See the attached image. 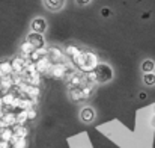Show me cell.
<instances>
[{
  "label": "cell",
  "instance_id": "obj_2",
  "mask_svg": "<svg viewBox=\"0 0 155 148\" xmlns=\"http://www.w3.org/2000/svg\"><path fill=\"white\" fill-rule=\"evenodd\" d=\"M113 79V70L108 64H98L94 71L87 73V80L91 83H108Z\"/></svg>",
  "mask_w": 155,
  "mask_h": 148
},
{
  "label": "cell",
  "instance_id": "obj_21",
  "mask_svg": "<svg viewBox=\"0 0 155 148\" xmlns=\"http://www.w3.org/2000/svg\"><path fill=\"white\" fill-rule=\"evenodd\" d=\"M36 115H38V113H36V110H35V109H32V107L26 110V118H27V119H30V121H32V119H35V118H36Z\"/></svg>",
  "mask_w": 155,
  "mask_h": 148
},
{
  "label": "cell",
  "instance_id": "obj_7",
  "mask_svg": "<svg viewBox=\"0 0 155 148\" xmlns=\"http://www.w3.org/2000/svg\"><path fill=\"white\" fill-rule=\"evenodd\" d=\"M95 116H97V113H95L94 107H91V106H86V107H83V109L80 110V119H81L84 124H91V122L95 119Z\"/></svg>",
  "mask_w": 155,
  "mask_h": 148
},
{
  "label": "cell",
  "instance_id": "obj_22",
  "mask_svg": "<svg viewBox=\"0 0 155 148\" xmlns=\"http://www.w3.org/2000/svg\"><path fill=\"white\" fill-rule=\"evenodd\" d=\"M75 2V5H78V6H89L91 3H92V0H74Z\"/></svg>",
  "mask_w": 155,
  "mask_h": 148
},
{
  "label": "cell",
  "instance_id": "obj_16",
  "mask_svg": "<svg viewBox=\"0 0 155 148\" xmlns=\"http://www.w3.org/2000/svg\"><path fill=\"white\" fill-rule=\"evenodd\" d=\"M48 56H51V59L56 60V64H57V62L62 60L63 53H62V50L59 49V47H50V49H48ZM51 59H50V60H51Z\"/></svg>",
  "mask_w": 155,
  "mask_h": 148
},
{
  "label": "cell",
  "instance_id": "obj_12",
  "mask_svg": "<svg viewBox=\"0 0 155 148\" xmlns=\"http://www.w3.org/2000/svg\"><path fill=\"white\" fill-rule=\"evenodd\" d=\"M35 51V49L27 43V41H24L21 46H20V57H23V59H27V57H30L32 56V53Z\"/></svg>",
  "mask_w": 155,
  "mask_h": 148
},
{
  "label": "cell",
  "instance_id": "obj_15",
  "mask_svg": "<svg viewBox=\"0 0 155 148\" xmlns=\"http://www.w3.org/2000/svg\"><path fill=\"white\" fill-rule=\"evenodd\" d=\"M81 50H83L81 47H78V46H75V44H71V46H68L66 50H65V56H66V57H69V59L72 60V59H74V57L81 51Z\"/></svg>",
  "mask_w": 155,
  "mask_h": 148
},
{
  "label": "cell",
  "instance_id": "obj_5",
  "mask_svg": "<svg viewBox=\"0 0 155 148\" xmlns=\"http://www.w3.org/2000/svg\"><path fill=\"white\" fill-rule=\"evenodd\" d=\"M86 82V77L78 74V73H72L66 77V85L69 89H75V88H81Z\"/></svg>",
  "mask_w": 155,
  "mask_h": 148
},
{
  "label": "cell",
  "instance_id": "obj_9",
  "mask_svg": "<svg viewBox=\"0 0 155 148\" xmlns=\"http://www.w3.org/2000/svg\"><path fill=\"white\" fill-rule=\"evenodd\" d=\"M66 71H68V68H66V65H65V64H62V62L53 64L51 70H50L51 76H53V77H57V79L65 77V76H66Z\"/></svg>",
  "mask_w": 155,
  "mask_h": 148
},
{
  "label": "cell",
  "instance_id": "obj_23",
  "mask_svg": "<svg viewBox=\"0 0 155 148\" xmlns=\"http://www.w3.org/2000/svg\"><path fill=\"white\" fill-rule=\"evenodd\" d=\"M100 14H101L103 17L107 18V17H110V15H111V11H110V8H103V9L100 11Z\"/></svg>",
  "mask_w": 155,
  "mask_h": 148
},
{
  "label": "cell",
  "instance_id": "obj_24",
  "mask_svg": "<svg viewBox=\"0 0 155 148\" xmlns=\"http://www.w3.org/2000/svg\"><path fill=\"white\" fill-rule=\"evenodd\" d=\"M140 98L145 100V98H146V94H143V92H142V94H140Z\"/></svg>",
  "mask_w": 155,
  "mask_h": 148
},
{
  "label": "cell",
  "instance_id": "obj_20",
  "mask_svg": "<svg viewBox=\"0 0 155 148\" xmlns=\"http://www.w3.org/2000/svg\"><path fill=\"white\" fill-rule=\"evenodd\" d=\"M12 148H26L27 147V141L26 139H12Z\"/></svg>",
  "mask_w": 155,
  "mask_h": 148
},
{
  "label": "cell",
  "instance_id": "obj_4",
  "mask_svg": "<svg viewBox=\"0 0 155 148\" xmlns=\"http://www.w3.org/2000/svg\"><path fill=\"white\" fill-rule=\"evenodd\" d=\"M47 29H48V24H47V20L44 17H35V18H32V21H30V32L44 35L47 32Z\"/></svg>",
  "mask_w": 155,
  "mask_h": 148
},
{
  "label": "cell",
  "instance_id": "obj_10",
  "mask_svg": "<svg viewBox=\"0 0 155 148\" xmlns=\"http://www.w3.org/2000/svg\"><path fill=\"white\" fill-rule=\"evenodd\" d=\"M26 65H27L26 59H23V57H20V56H17V57H14V59L11 60V68H12V71H15V73L24 71Z\"/></svg>",
  "mask_w": 155,
  "mask_h": 148
},
{
  "label": "cell",
  "instance_id": "obj_17",
  "mask_svg": "<svg viewBox=\"0 0 155 148\" xmlns=\"http://www.w3.org/2000/svg\"><path fill=\"white\" fill-rule=\"evenodd\" d=\"M142 82L145 86H155V73H148V74H142Z\"/></svg>",
  "mask_w": 155,
  "mask_h": 148
},
{
  "label": "cell",
  "instance_id": "obj_6",
  "mask_svg": "<svg viewBox=\"0 0 155 148\" xmlns=\"http://www.w3.org/2000/svg\"><path fill=\"white\" fill-rule=\"evenodd\" d=\"M51 60H50V57H47V56H44V57H41L39 60H36V64H35V70H36V73L39 74V73H50V70H51Z\"/></svg>",
  "mask_w": 155,
  "mask_h": 148
},
{
  "label": "cell",
  "instance_id": "obj_8",
  "mask_svg": "<svg viewBox=\"0 0 155 148\" xmlns=\"http://www.w3.org/2000/svg\"><path fill=\"white\" fill-rule=\"evenodd\" d=\"M44 6L50 12H60L65 8V0H44Z\"/></svg>",
  "mask_w": 155,
  "mask_h": 148
},
{
  "label": "cell",
  "instance_id": "obj_1",
  "mask_svg": "<svg viewBox=\"0 0 155 148\" xmlns=\"http://www.w3.org/2000/svg\"><path fill=\"white\" fill-rule=\"evenodd\" d=\"M72 62H74V65L80 70V71H83V73H91V71H94V68L100 64L98 62V56L94 53V51H89V50H81L74 59H72Z\"/></svg>",
  "mask_w": 155,
  "mask_h": 148
},
{
  "label": "cell",
  "instance_id": "obj_18",
  "mask_svg": "<svg viewBox=\"0 0 155 148\" xmlns=\"http://www.w3.org/2000/svg\"><path fill=\"white\" fill-rule=\"evenodd\" d=\"M12 133H14V138H15V139H26L29 130H27L26 127L20 126V127H17L15 130H12Z\"/></svg>",
  "mask_w": 155,
  "mask_h": 148
},
{
  "label": "cell",
  "instance_id": "obj_11",
  "mask_svg": "<svg viewBox=\"0 0 155 148\" xmlns=\"http://www.w3.org/2000/svg\"><path fill=\"white\" fill-rule=\"evenodd\" d=\"M69 98L72 100L74 103H81V101H86V97H84V94H83V89H81V88L69 89Z\"/></svg>",
  "mask_w": 155,
  "mask_h": 148
},
{
  "label": "cell",
  "instance_id": "obj_25",
  "mask_svg": "<svg viewBox=\"0 0 155 148\" xmlns=\"http://www.w3.org/2000/svg\"><path fill=\"white\" fill-rule=\"evenodd\" d=\"M154 126H155V118H154Z\"/></svg>",
  "mask_w": 155,
  "mask_h": 148
},
{
  "label": "cell",
  "instance_id": "obj_14",
  "mask_svg": "<svg viewBox=\"0 0 155 148\" xmlns=\"http://www.w3.org/2000/svg\"><path fill=\"white\" fill-rule=\"evenodd\" d=\"M11 73H12L11 60H2L0 62V77H9Z\"/></svg>",
  "mask_w": 155,
  "mask_h": 148
},
{
  "label": "cell",
  "instance_id": "obj_19",
  "mask_svg": "<svg viewBox=\"0 0 155 148\" xmlns=\"http://www.w3.org/2000/svg\"><path fill=\"white\" fill-rule=\"evenodd\" d=\"M2 141L3 142H11L12 139H14V133H12V130H8V129H5L3 132H2Z\"/></svg>",
  "mask_w": 155,
  "mask_h": 148
},
{
  "label": "cell",
  "instance_id": "obj_13",
  "mask_svg": "<svg viewBox=\"0 0 155 148\" xmlns=\"http://www.w3.org/2000/svg\"><path fill=\"white\" fill-rule=\"evenodd\" d=\"M140 70H142L143 74L154 73L155 71V60H152V59H143V60H142V65H140Z\"/></svg>",
  "mask_w": 155,
  "mask_h": 148
},
{
  "label": "cell",
  "instance_id": "obj_3",
  "mask_svg": "<svg viewBox=\"0 0 155 148\" xmlns=\"http://www.w3.org/2000/svg\"><path fill=\"white\" fill-rule=\"evenodd\" d=\"M24 41H27V43H29L35 50H44L45 49V46H47L44 35H39V33H35V32L27 33V36H26Z\"/></svg>",
  "mask_w": 155,
  "mask_h": 148
}]
</instances>
